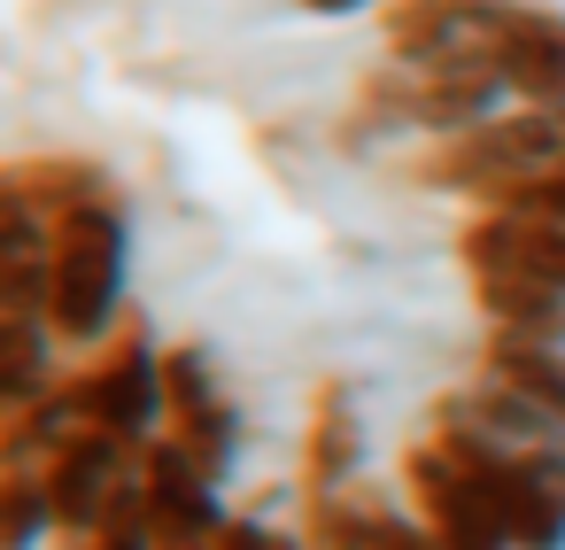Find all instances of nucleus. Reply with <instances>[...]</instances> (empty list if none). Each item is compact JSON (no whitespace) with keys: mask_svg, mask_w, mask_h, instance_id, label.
Listing matches in <instances>:
<instances>
[{"mask_svg":"<svg viewBox=\"0 0 565 550\" xmlns=\"http://www.w3.org/2000/svg\"><path fill=\"white\" fill-rule=\"evenodd\" d=\"M125 287H132V218L117 194L78 202L55 218V256H47V326L63 349H102L125 326Z\"/></svg>","mask_w":565,"mask_h":550,"instance_id":"nucleus-1","label":"nucleus"},{"mask_svg":"<svg viewBox=\"0 0 565 550\" xmlns=\"http://www.w3.org/2000/svg\"><path fill=\"white\" fill-rule=\"evenodd\" d=\"M565 163V109H503L472 133H449V140H426L403 179L411 187H434V194H465L472 210L534 171H557Z\"/></svg>","mask_w":565,"mask_h":550,"instance_id":"nucleus-2","label":"nucleus"},{"mask_svg":"<svg viewBox=\"0 0 565 550\" xmlns=\"http://www.w3.org/2000/svg\"><path fill=\"white\" fill-rule=\"evenodd\" d=\"M63 395H71L78 426H102V434H117V442H132V449H148V442L171 434L163 349H156V334H148L140 310H125V326H117L94 357H78V364L63 372Z\"/></svg>","mask_w":565,"mask_h":550,"instance_id":"nucleus-3","label":"nucleus"},{"mask_svg":"<svg viewBox=\"0 0 565 550\" xmlns=\"http://www.w3.org/2000/svg\"><path fill=\"white\" fill-rule=\"evenodd\" d=\"M395 488H403V504L418 511V527L434 535V550H511L495 504L480 496V480H472L434 434H418V442L395 457Z\"/></svg>","mask_w":565,"mask_h":550,"instance_id":"nucleus-4","label":"nucleus"},{"mask_svg":"<svg viewBox=\"0 0 565 550\" xmlns=\"http://www.w3.org/2000/svg\"><path fill=\"white\" fill-rule=\"evenodd\" d=\"M163 395H171V442H179L202 473L233 480V473H241V403L225 395L217 357H210L202 341H171V349H163Z\"/></svg>","mask_w":565,"mask_h":550,"instance_id":"nucleus-5","label":"nucleus"},{"mask_svg":"<svg viewBox=\"0 0 565 550\" xmlns=\"http://www.w3.org/2000/svg\"><path fill=\"white\" fill-rule=\"evenodd\" d=\"M40 480H47V504H55V542L63 535H94L117 511V496L140 480V449L117 442V434H102V426H78L40 465Z\"/></svg>","mask_w":565,"mask_h":550,"instance_id":"nucleus-6","label":"nucleus"},{"mask_svg":"<svg viewBox=\"0 0 565 550\" xmlns=\"http://www.w3.org/2000/svg\"><path fill=\"white\" fill-rule=\"evenodd\" d=\"M140 488H148V527H156L163 550H210L225 535V519H233L225 511V480L202 473L171 434L140 449Z\"/></svg>","mask_w":565,"mask_h":550,"instance_id":"nucleus-7","label":"nucleus"},{"mask_svg":"<svg viewBox=\"0 0 565 550\" xmlns=\"http://www.w3.org/2000/svg\"><path fill=\"white\" fill-rule=\"evenodd\" d=\"M302 535H310V550H434V535L418 527L403 488H372V480L302 496Z\"/></svg>","mask_w":565,"mask_h":550,"instance_id":"nucleus-8","label":"nucleus"},{"mask_svg":"<svg viewBox=\"0 0 565 550\" xmlns=\"http://www.w3.org/2000/svg\"><path fill=\"white\" fill-rule=\"evenodd\" d=\"M457 256L472 279H542L565 295V225L519 218V210H472L457 233Z\"/></svg>","mask_w":565,"mask_h":550,"instance_id":"nucleus-9","label":"nucleus"},{"mask_svg":"<svg viewBox=\"0 0 565 550\" xmlns=\"http://www.w3.org/2000/svg\"><path fill=\"white\" fill-rule=\"evenodd\" d=\"M495 71L519 109H565V9H542V0L503 9Z\"/></svg>","mask_w":565,"mask_h":550,"instance_id":"nucleus-10","label":"nucleus"},{"mask_svg":"<svg viewBox=\"0 0 565 550\" xmlns=\"http://www.w3.org/2000/svg\"><path fill=\"white\" fill-rule=\"evenodd\" d=\"M364 480V411H356V380L326 372L310 388V426H302V496H333Z\"/></svg>","mask_w":565,"mask_h":550,"instance_id":"nucleus-11","label":"nucleus"},{"mask_svg":"<svg viewBox=\"0 0 565 550\" xmlns=\"http://www.w3.org/2000/svg\"><path fill=\"white\" fill-rule=\"evenodd\" d=\"M434 419L472 426V434H488V442H503V449H534V442L565 434L534 395H519V388H511V380H495V372H472L465 388H449V395L434 403Z\"/></svg>","mask_w":565,"mask_h":550,"instance_id":"nucleus-12","label":"nucleus"},{"mask_svg":"<svg viewBox=\"0 0 565 550\" xmlns=\"http://www.w3.org/2000/svg\"><path fill=\"white\" fill-rule=\"evenodd\" d=\"M0 194L32 202L40 218H63V210H78V202L117 194V179H109L102 163H86V156H17L9 171H0Z\"/></svg>","mask_w":565,"mask_h":550,"instance_id":"nucleus-13","label":"nucleus"},{"mask_svg":"<svg viewBox=\"0 0 565 550\" xmlns=\"http://www.w3.org/2000/svg\"><path fill=\"white\" fill-rule=\"evenodd\" d=\"M472 303L488 318V334L511 341H557L565 349V295L542 279H472Z\"/></svg>","mask_w":565,"mask_h":550,"instance_id":"nucleus-14","label":"nucleus"},{"mask_svg":"<svg viewBox=\"0 0 565 550\" xmlns=\"http://www.w3.org/2000/svg\"><path fill=\"white\" fill-rule=\"evenodd\" d=\"M63 388V341L55 326H0V411H24Z\"/></svg>","mask_w":565,"mask_h":550,"instance_id":"nucleus-15","label":"nucleus"},{"mask_svg":"<svg viewBox=\"0 0 565 550\" xmlns=\"http://www.w3.org/2000/svg\"><path fill=\"white\" fill-rule=\"evenodd\" d=\"M480 372L511 380L519 395H534V403L565 426V349H557V341H511V334H488V341H480Z\"/></svg>","mask_w":565,"mask_h":550,"instance_id":"nucleus-16","label":"nucleus"},{"mask_svg":"<svg viewBox=\"0 0 565 550\" xmlns=\"http://www.w3.org/2000/svg\"><path fill=\"white\" fill-rule=\"evenodd\" d=\"M55 535V504H47V480L40 473H0V550H40Z\"/></svg>","mask_w":565,"mask_h":550,"instance_id":"nucleus-17","label":"nucleus"},{"mask_svg":"<svg viewBox=\"0 0 565 550\" xmlns=\"http://www.w3.org/2000/svg\"><path fill=\"white\" fill-rule=\"evenodd\" d=\"M55 550H163V542H156V527H148V488L132 480V488L117 496V511H109L94 535H63Z\"/></svg>","mask_w":565,"mask_h":550,"instance_id":"nucleus-18","label":"nucleus"},{"mask_svg":"<svg viewBox=\"0 0 565 550\" xmlns=\"http://www.w3.org/2000/svg\"><path fill=\"white\" fill-rule=\"evenodd\" d=\"M480 210H519V218L565 225V163H557V171H534V179H519V187H503V194H488Z\"/></svg>","mask_w":565,"mask_h":550,"instance_id":"nucleus-19","label":"nucleus"},{"mask_svg":"<svg viewBox=\"0 0 565 550\" xmlns=\"http://www.w3.org/2000/svg\"><path fill=\"white\" fill-rule=\"evenodd\" d=\"M519 457H526V473L542 480V496L565 504V434H550V442H534V449H519Z\"/></svg>","mask_w":565,"mask_h":550,"instance_id":"nucleus-20","label":"nucleus"},{"mask_svg":"<svg viewBox=\"0 0 565 550\" xmlns=\"http://www.w3.org/2000/svg\"><path fill=\"white\" fill-rule=\"evenodd\" d=\"M271 542H279V527H264L256 511H233V519H225V535H217L210 550H271Z\"/></svg>","mask_w":565,"mask_h":550,"instance_id":"nucleus-21","label":"nucleus"},{"mask_svg":"<svg viewBox=\"0 0 565 550\" xmlns=\"http://www.w3.org/2000/svg\"><path fill=\"white\" fill-rule=\"evenodd\" d=\"M310 17H364V9H395V0H295Z\"/></svg>","mask_w":565,"mask_h":550,"instance_id":"nucleus-22","label":"nucleus"},{"mask_svg":"<svg viewBox=\"0 0 565 550\" xmlns=\"http://www.w3.org/2000/svg\"><path fill=\"white\" fill-rule=\"evenodd\" d=\"M511 9H519V0H511Z\"/></svg>","mask_w":565,"mask_h":550,"instance_id":"nucleus-23","label":"nucleus"}]
</instances>
